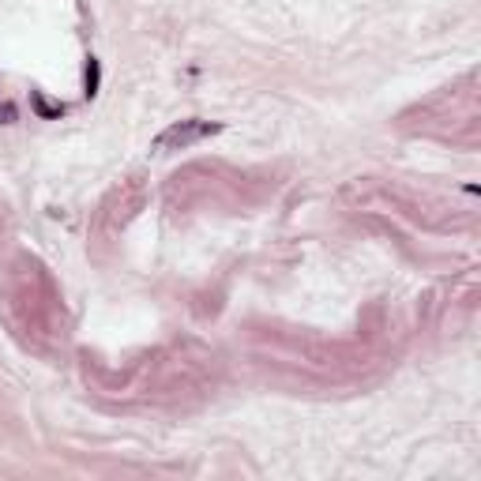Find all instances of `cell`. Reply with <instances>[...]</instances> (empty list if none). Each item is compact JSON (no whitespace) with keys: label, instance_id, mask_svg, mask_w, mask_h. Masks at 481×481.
Listing matches in <instances>:
<instances>
[{"label":"cell","instance_id":"1","mask_svg":"<svg viewBox=\"0 0 481 481\" xmlns=\"http://www.w3.org/2000/svg\"><path fill=\"white\" fill-rule=\"evenodd\" d=\"M222 120H200V117H188V120H173L169 128H162V132L155 136V147L158 155H173V150H188L195 143H203V139H211L222 132Z\"/></svg>","mask_w":481,"mask_h":481},{"label":"cell","instance_id":"2","mask_svg":"<svg viewBox=\"0 0 481 481\" xmlns=\"http://www.w3.org/2000/svg\"><path fill=\"white\" fill-rule=\"evenodd\" d=\"M98 91H102V60L98 57H86L83 64V98H98Z\"/></svg>","mask_w":481,"mask_h":481},{"label":"cell","instance_id":"3","mask_svg":"<svg viewBox=\"0 0 481 481\" xmlns=\"http://www.w3.org/2000/svg\"><path fill=\"white\" fill-rule=\"evenodd\" d=\"M30 105H34V113L38 120H60L64 113H68V105H60V102H49L41 91H30Z\"/></svg>","mask_w":481,"mask_h":481},{"label":"cell","instance_id":"4","mask_svg":"<svg viewBox=\"0 0 481 481\" xmlns=\"http://www.w3.org/2000/svg\"><path fill=\"white\" fill-rule=\"evenodd\" d=\"M12 120H15V105L4 102V105H0V124H12Z\"/></svg>","mask_w":481,"mask_h":481}]
</instances>
